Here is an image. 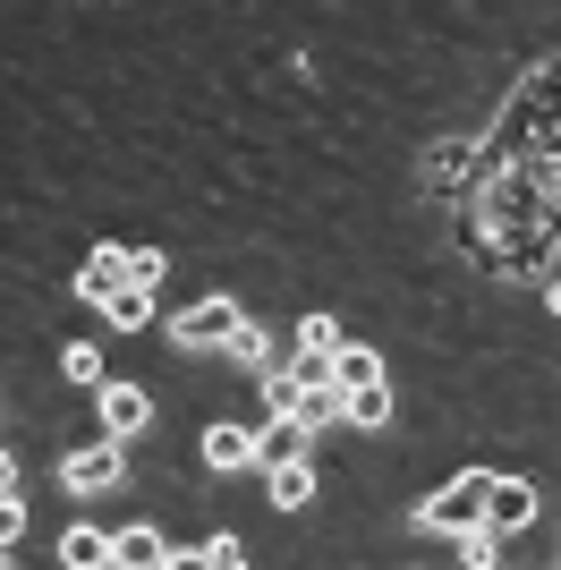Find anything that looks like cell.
Instances as JSON below:
<instances>
[{
    "mask_svg": "<svg viewBox=\"0 0 561 570\" xmlns=\"http://www.w3.org/2000/svg\"><path fill=\"white\" fill-rule=\"evenodd\" d=\"M256 392H264V417H298V409H306V383L289 375V357H280V366L256 383Z\"/></svg>",
    "mask_w": 561,
    "mask_h": 570,
    "instance_id": "obj_17",
    "label": "cell"
},
{
    "mask_svg": "<svg viewBox=\"0 0 561 570\" xmlns=\"http://www.w3.org/2000/svg\"><path fill=\"white\" fill-rule=\"evenodd\" d=\"M315 485H324V476H315V460H298V469H264V502H273V511H289V520H298V511H315Z\"/></svg>",
    "mask_w": 561,
    "mask_h": 570,
    "instance_id": "obj_12",
    "label": "cell"
},
{
    "mask_svg": "<svg viewBox=\"0 0 561 570\" xmlns=\"http://www.w3.org/2000/svg\"><path fill=\"white\" fill-rule=\"evenodd\" d=\"M111 553H119V528H94V520L60 528V570H111Z\"/></svg>",
    "mask_w": 561,
    "mask_h": 570,
    "instance_id": "obj_11",
    "label": "cell"
},
{
    "mask_svg": "<svg viewBox=\"0 0 561 570\" xmlns=\"http://www.w3.org/2000/svg\"><path fill=\"white\" fill-rule=\"evenodd\" d=\"M544 315H553V324H561V273H553V282H544Z\"/></svg>",
    "mask_w": 561,
    "mask_h": 570,
    "instance_id": "obj_25",
    "label": "cell"
},
{
    "mask_svg": "<svg viewBox=\"0 0 561 570\" xmlns=\"http://www.w3.org/2000/svg\"><path fill=\"white\" fill-rule=\"evenodd\" d=\"M170 553H179V546H170V537H163L154 520H128V528H119L111 570H170Z\"/></svg>",
    "mask_w": 561,
    "mask_h": 570,
    "instance_id": "obj_10",
    "label": "cell"
},
{
    "mask_svg": "<svg viewBox=\"0 0 561 570\" xmlns=\"http://www.w3.org/2000/svg\"><path fill=\"white\" fill-rule=\"evenodd\" d=\"M170 570H213V553L205 546H179V553H170Z\"/></svg>",
    "mask_w": 561,
    "mask_h": 570,
    "instance_id": "obj_24",
    "label": "cell"
},
{
    "mask_svg": "<svg viewBox=\"0 0 561 570\" xmlns=\"http://www.w3.org/2000/svg\"><path fill=\"white\" fill-rule=\"evenodd\" d=\"M460 570H502V537H493V528L460 537Z\"/></svg>",
    "mask_w": 561,
    "mask_h": 570,
    "instance_id": "obj_21",
    "label": "cell"
},
{
    "mask_svg": "<svg viewBox=\"0 0 561 570\" xmlns=\"http://www.w3.org/2000/svg\"><path fill=\"white\" fill-rule=\"evenodd\" d=\"M247 298L238 289H205V298H187V307H170V341H179L187 357H222L238 333H247Z\"/></svg>",
    "mask_w": 561,
    "mask_h": 570,
    "instance_id": "obj_3",
    "label": "cell"
},
{
    "mask_svg": "<svg viewBox=\"0 0 561 570\" xmlns=\"http://www.w3.org/2000/svg\"><path fill=\"white\" fill-rule=\"evenodd\" d=\"M119 476H128V443H111V434L69 443V460H60V485H69V494H111Z\"/></svg>",
    "mask_w": 561,
    "mask_h": 570,
    "instance_id": "obj_5",
    "label": "cell"
},
{
    "mask_svg": "<svg viewBox=\"0 0 561 570\" xmlns=\"http://www.w3.org/2000/svg\"><path fill=\"white\" fill-rule=\"evenodd\" d=\"M493 485H502V469H460V476H443L409 520H417L425 537H451V546H460V537L493 528Z\"/></svg>",
    "mask_w": 561,
    "mask_h": 570,
    "instance_id": "obj_1",
    "label": "cell"
},
{
    "mask_svg": "<svg viewBox=\"0 0 561 570\" xmlns=\"http://www.w3.org/2000/svg\"><path fill=\"white\" fill-rule=\"evenodd\" d=\"M170 264H179L170 247H128V273H137V289H163V282H170Z\"/></svg>",
    "mask_w": 561,
    "mask_h": 570,
    "instance_id": "obj_20",
    "label": "cell"
},
{
    "mask_svg": "<svg viewBox=\"0 0 561 570\" xmlns=\"http://www.w3.org/2000/svg\"><path fill=\"white\" fill-rule=\"evenodd\" d=\"M60 375H69L77 392H102V383H119L111 366H102V350H94V341H69V350H60Z\"/></svg>",
    "mask_w": 561,
    "mask_h": 570,
    "instance_id": "obj_15",
    "label": "cell"
},
{
    "mask_svg": "<svg viewBox=\"0 0 561 570\" xmlns=\"http://www.w3.org/2000/svg\"><path fill=\"white\" fill-rule=\"evenodd\" d=\"M196 460H205L213 476H238V469H256V426H247V417H213V426L196 434Z\"/></svg>",
    "mask_w": 561,
    "mask_h": 570,
    "instance_id": "obj_7",
    "label": "cell"
},
{
    "mask_svg": "<svg viewBox=\"0 0 561 570\" xmlns=\"http://www.w3.org/2000/svg\"><path fill=\"white\" fill-rule=\"evenodd\" d=\"M205 553H213V570H256L247 537H230V528H222V537H205Z\"/></svg>",
    "mask_w": 561,
    "mask_h": 570,
    "instance_id": "obj_22",
    "label": "cell"
},
{
    "mask_svg": "<svg viewBox=\"0 0 561 570\" xmlns=\"http://www.w3.org/2000/svg\"><path fill=\"white\" fill-rule=\"evenodd\" d=\"M493 179V154H485V137H425V154H417V188L434 196V205H476V188Z\"/></svg>",
    "mask_w": 561,
    "mask_h": 570,
    "instance_id": "obj_2",
    "label": "cell"
},
{
    "mask_svg": "<svg viewBox=\"0 0 561 570\" xmlns=\"http://www.w3.org/2000/svg\"><path fill=\"white\" fill-rule=\"evenodd\" d=\"M306 452H315V434H306L298 417H264L256 426V469H298Z\"/></svg>",
    "mask_w": 561,
    "mask_h": 570,
    "instance_id": "obj_9",
    "label": "cell"
},
{
    "mask_svg": "<svg viewBox=\"0 0 561 570\" xmlns=\"http://www.w3.org/2000/svg\"><path fill=\"white\" fill-rule=\"evenodd\" d=\"M222 366H238V375H273V366H280V350H273V333H264V324H256V315H247V333H238L230 341V350H222Z\"/></svg>",
    "mask_w": 561,
    "mask_h": 570,
    "instance_id": "obj_13",
    "label": "cell"
},
{
    "mask_svg": "<svg viewBox=\"0 0 561 570\" xmlns=\"http://www.w3.org/2000/svg\"><path fill=\"white\" fill-rule=\"evenodd\" d=\"M128 282H137V273H128V247H119V238H94L86 264H77V298H86V307H111Z\"/></svg>",
    "mask_w": 561,
    "mask_h": 570,
    "instance_id": "obj_6",
    "label": "cell"
},
{
    "mask_svg": "<svg viewBox=\"0 0 561 570\" xmlns=\"http://www.w3.org/2000/svg\"><path fill=\"white\" fill-rule=\"evenodd\" d=\"M154 298H163V289H137V282H128L111 307H102V324H111V333H145V324H154Z\"/></svg>",
    "mask_w": 561,
    "mask_h": 570,
    "instance_id": "obj_16",
    "label": "cell"
},
{
    "mask_svg": "<svg viewBox=\"0 0 561 570\" xmlns=\"http://www.w3.org/2000/svg\"><path fill=\"white\" fill-rule=\"evenodd\" d=\"M383 426H392V383L350 392V434H383Z\"/></svg>",
    "mask_w": 561,
    "mask_h": 570,
    "instance_id": "obj_19",
    "label": "cell"
},
{
    "mask_svg": "<svg viewBox=\"0 0 561 570\" xmlns=\"http://www.w3.org/2000/svg\"><path fill=\"white\" fill-rule=\"evenodd\" d=\"M537 520H544V494H537V476H502V485H493V537L511 546V537H528Z\"/></svg>",
    "mask_w": 561,
    "mask_h": 570,
    "instance_id": "obj_8",
    "label": "cell"
},
{
    "mask_svg": "<svg viewBox=\"0 0 561 570\" xmlns=\"http://www.w3.org/2000/svg\"><path fill=\"white\" fill-rule=\"evenodd\" d=\"M298 350H306V357H341V350H350V333H341L324 307H306V315H298Z\"/></svg>",
    "mask_w": 561,
    "mask_h": 570,
    "instance_id": "obj_18",
    "label": "cell"
},
{
    "mask_svg": "<svg viewBox=\"0 0 561 570\" xmlns=\"http://www.w3.org/2000/svg\"><path fill=\"white\" fill-rule=\"evenodd\" d=\"M332 383H341V392H374V383H392V375H383V350L350 341V350L332 357Z\"/></svg>",
    "mask_w": 561,
    "mask_h": 570,
    "instance_id": "obj_14",
    "label": "cell"
},
{
    "mask_svg": "<svg viewBox=\"0 0 561 570\" xmlns=\"http://www.w3.org/2000/svg\"><path fill=\"white\" fill-rule=\"evenodd\" d=\"M94 434H111V443H145V434H154V392H145V383H102V392H94Z\"/></svg>",
    "mask_w": 561,
    "mask_h": 570,
    "instance_id": "obj_4",
    "label": "cell"
},
{
    "mask_svg": "<svg viewBox=\"0 0 561 570\" xmlns=\"http://www.w3.org/2000/svg\"><path fill=\"white\" fill-rule=\"evenodd\" d=\"M537 179H544V238L561 247V163H537Z\"/></svg>",
    "mask_w": 561,
    "mask_h": 570,
    "instance_id": "obj_23",
    "label": "cell"
},
{
    "mask_svg": "<svg viewBox=\"0 0 561 570\" xmlns=\"http://www.w3.org/2000/svg\"><path fill=\"white\" fill-rule=\"evenodd\" d=\"M553 570H561V528H553Z\"/></svg>",
    "mask_w": 561,
    "mask_h": 570,
    "instance_id": "obj_26",
    "label": "cell"
}]
</instances>
